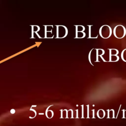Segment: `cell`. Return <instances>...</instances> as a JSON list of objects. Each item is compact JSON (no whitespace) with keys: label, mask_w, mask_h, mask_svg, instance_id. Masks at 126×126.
I'll list each match as a JSON object with an SVG mask.
<instances>
[{"label":"cell","mask_w":126,"mask_h":126,"mask_svg":"<svg viewBox=\"0 0 126 126\" xmlns=\"http://www.w3.org/2000/svg\"><path fill=\"white\" fill-rule=\"evenodd\" d=\"M112 33V29L107 25H104L102 26L99 29V34L104 39H107L109 38Z\"/></svg>","instance_id":"obj_1"},{"label":"cell","mask_w":126,"mask_h":126,"mask_svg":"<svg viewBox=\"0 0 126 126\" xmlns=\"http://www.w3.org/2000/svg\"><path fill=\"white\" fill-rule=\"evenodd\" d=\"M113 34L118 39L123 38L126 34V28L122 25H117L114 28Z\"/></svg>","instance_id":"obj_2"},{"label":"cell","mask_w":126,"mask_h":126,"mask_svg":"<svg viewBox=\"0 0 126 126\" xmlns=\"http://www.w3.org/2000/svg\"><path fill=\"white\" fill-rule=\"evenodd\" d=\"M57 26V38H64L68 34V30L67 28L63 25H59Z\"/></svg>","instance_id":"obj_3"},{"label":"cell","mask_w":126,"mask_h":126,"mask_svg":"<svg viewBox=\"0 0 126 126\" xmlns=\"http://www.w3.org/2000/svg\"><path fill=\"white\" fill-rule=\"evenodd\" d=\"M75 38H82L85 37L86 33L84 32H77L75 33Z\"/></svg>","instance_id":"obj_4"},{"label":"cell","mask_w":126,"mask_h":126,"mask_svg":"<svg viewBox=\"0 0 126 126\" xmlns=\"http://www.w3.org/2000/svg\"><path fill=\"white\" fill-rule=\"evenodd\" d=\"M119 60V57L118 55L109 56L108 62H116L118 61Z\"/></svg>","instance_id":"obj_5"},{"label":"cell","mask_w":126,"mask_h":126,"mask_svg":"<svg viewBox=\"0 0 126 126\" xmlns=\"http://www.w3.org/2000/svg\"><path fill=\"white\" fill-rule=\"evenodd\" d=\"M109 51V56H113V55H117L119 54V51L117 49H108Z\"/></svg>","instance_id":"obj_6"},{"label":"cell","mask_w":126,"mask_h":126,"mask_svg":"<svg viewBox=\"0 0 126 126\" xmlns=\"http://www.w3.org/2000/svg\"><path fill=\"white\" fill-rule=\"evenodd\" d=\"M75 27H76V32L85 31V28L82 25H75Z\"/></svg>","instance_id":"obj_7"},{"label":"cell","mask_w":126,"mask_h":126,"mask_svg":"<svg viewBox=\"0 0 126 126\" xmlns=\"http://www.w3.org/2000/svg\"><path fill=\"white\" fill-rule=\"evenodd\" d=\"M121 57L123 61L126 62V48L122 51L121 55Z\"/></svg>","instance_id":"obj_8"},{"label":"cell","mask_w":126,"mask_h":126,"mask_svg":"<svg viewBox=\"0 0 126 126\" xmlns=\"http://www.w3.org/2000/svg\"><path fill=\"white\" fill-rule=\"evenodd\" d=\"M94 49H91V51H90V52H89V56H88L89 61L90 62V63H91L93 66H94V64L92 63V61H91V59H92V57H91V54H92V51H93V50Z\"/></svg>","instance_id":"obj_9"},{"label":"cell","mask_w":126,"mask_h":126,"mask_svg":"<svg viewBox=\"0 0 126 126\" xmlns=\"http://www.w3.org/2000/svg\"><path fill=\"white\" fill-rule=\"evenodd\" d=\"M89 27V37H88V38H91L92 37V34H91V31H92V27L93 26L92 25H88Z\"/></svg>","instance_id":"obj_10"}]
</instances>
